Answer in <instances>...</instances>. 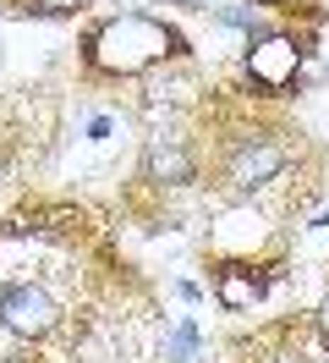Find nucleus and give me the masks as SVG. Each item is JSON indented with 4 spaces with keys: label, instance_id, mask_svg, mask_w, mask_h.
Here are the masks:
<instances>
[{
    "label": "nucleus",
    "instance_id": "nucleus-1",
    "mask_svg": "<svg viewBox=\"0 0 329 363\" xmlns=\"http://www.w3.org/2000/svg\"><path fill=\"white\" fill-rule=\"evenodd\" d=\"M171 55H181V33L171 23H159V17H137V11L110 17L83 39V61L93 72H105V77H137V72L159 67Z\"/></svg>",
    "mask_w": 329,
    "mask_h": 363
},
{
    "label": "nucleus",
    "instance_id": "nucleus-2",
    "mask_svg": "<svg viewBox=\"0 0 329 363\" xmlns=\"http://www.w3.org/2000/svg\"><path fill=\"white\" fill-rule=\"evenodd\" d=\"M285 171V149L280 138L269 133H247V138H231V149H225V187H263V182H275Z\"/></svg>",
    "mask_w": 329,
    "mask_h": 363
},
{
    "label": "nucleus",
    "instance_id": "nucleus-3",
    "mask_svg": "<svg viewBox=\"0 0 329 363\" xmlns=\"http://www.w3.org/2000/svg\"><path fill=\"white\" fill-rule=\"evenodd\" d=\"M0 325L22 341H44L55 325H61V308H55V297L33 286V281H17V286H6L0 292Z\"/></svg>",
    "mask_w": 329,
    "mask_h": 363
},
{
    "label": "nucleus",
    "instance_id": "nucleus-4",
    "mask_svg": "<svg viewBox=\"0 0 329 363\" xmlns=\"http://www.w3.org/2000/svg\"><path fill=\"white\" fill-rule=\"evenodd\" d=\"M269 242V220H263L253 204H236L225 209L214 220V231H209V248L225 259V264H253V253Z\"/></svg>",
    "mask_w": 329,
    "mask_h": 363
},
{
    "label": "nucleus",
    "instance_id": "nucleus-5",
    "mask_svg": "<svg viewBox=\"0 0 329 363\" xmlns=\"http://www.w3.org/2000/svg\"><path fill=\"white\" fill-rule=\"evenodd\" d=\"M296 72H302V45L285 39V33H269V39H258V45L247 50V77H253L258 89H269V94L291 89Z\"/></svg>",
    "mask_w": 329,
    "mask_h": 363
},
{
    "label": "nucleus",
    "instance_id": "nucleus-6",
    "mask_svg": "<svg viewBox=\"0 0 329 363\" xmlns=\"http://www.w3.org/2000/svg\"><path fill=\"white\" fill-rule=\"evenodd\" d=\"M143 171H149L154 187H187V182L197 177V155L181 143V138H154Z\"/></svg>",
    "mask_w": 329,
    "mask_h": 363
},
{
    "label": "nucleus",
    "instance_id": "nucleus-7",
    "mask_svg": "<svg viewBox=\"0 0 329 363\" xmlns=\"http://www.w3.org/2000/svg\"><path fill=\"white\" fill-rule=\"evenodd\" d=\"M258 292H263V281L247 264H225L219 270V303L225 308H247V303H258Z\"/></svg>",
    "mask_w": 329,
    "mask_h": 363
},
{
    "label": "nucleus",
    "instance_id": "nucleus-8",
    "mask_svg": "<svg viewBox=\"0 0 329 363\" xmlns=\"http://www.w3.org/2000/svg\"><path fill=\"white\" fill-rule=\"evenodd\" d=\"M28 6H33V11H77L83 0H28Z\"/></svg>",
    "mask_w": 329,
    "mask_h": 363
},
{
    "label": "nucleus",
    "instance_id": "nucleus-9",
    "mask_svg": "<svg viewBox=\"0 0 329 363\" xmlns=\"http://www.w3.org/2000/svg\"><path fill=\"white\" fill-rule=\"evenodd\" d=\"M318 330H324V341H329V292H324V303H318Z\"/></svg>",
    "mask_w": 329,
    "mask_h": 363
},
{
    "label": "nucleus",
    "instance_id": "nucleus-10",
    "mask_svg": "<svg viewBox=\"0 0 329 363\" xmlns=\"http://www.w3.org/2000/svg\"><path fill=\"white\" fill-rule=\"evenodd\" d=\"M269 6H285V0H269Z\"/></svg>",
    "mask_w": 329,
    "mask_h": 363
}]
</instances>
